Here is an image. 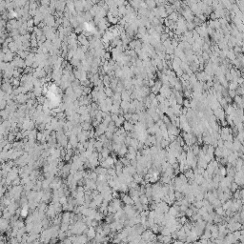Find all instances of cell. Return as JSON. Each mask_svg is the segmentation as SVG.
Wrapping results in <instances>:
<instances>
[{"label":"cell","instance_id":"6da1fadb","mask_svg":"<svg viewBox=\"0 0 244 244\" xmlns=\"http://www.w3.org/2000/svg\"><path fill=\"white\" fill-rule=\"evenodd\" d=\"M214 115H215V117L217 118L218 120H224V117H225V112L221 108H216V109L214 110Z\"/></svg>","mask_w":244,"mask_h":244},{"label":"cell","instance_id":"7a4b0ae2","mask_svg":"<svg viewBox=\"0 0 244 244\" xmlns=\"http://www.w3.org/2000/svg\"><path fill=\"white\" fill-rule=\"evenodd\" d=\"M96 234H97V233H96V230H95V227H93V226H90L86 233V235H87V236H88V239H89V240H93V239L95 238Z\"/></svg>","mask_w":244,"mask_h":244},{"label":"cell","instance_id":"3957f363","mask_svg":"<svg viewBox=\"0 0 244 244\" xmlns=\"http://www.w3.org/2000/svg\"><path fill=\"white\" fill-rule=\"evenodd\" d=\"M122 199V202H123L125 205H134L135 202H134V199L132 198V196L129 195V194H125V195L121 197Z\"/></svg>","mask_w":244,"mask_h":244},{"label":"cell","instance_id":"277c9868","mask_svg":"<svg viewBox=\"0 0 244 244\" xmlns=\"http://www.w3.org/2000/svg\"><path fill=\"white\" fill-rule=\"evenodd\" d=\"M241 146H242V143H241L240 141L238 140L236 137L234 138V140H233V151H236V152H238V151L240 150Z\"/></svg>","mask_w":244,"mask_h":244},{"label":"cell","instance_id":"5b68a950","mask_svg":"<svg viewBox=\"0 0 244 244\" xmlns=\"http://www.w3.org/2000/svg\"><path fill=\"white\" fill-rule=\"evenodd\" d=\"M134 126H135V124H133L131 121L125 120V122L123 123V128L126 130L127 132H133L134 131Z\"/></svg>","mask_w":244,"mask_h":244},{"label":"cell","instance_id":"8992f818","mask_svg":"<svg viewBox=\"0 0 244 244\" xmlns=\"http://www.w3.org/2000/svg\"><path fill=\"white\" fill-rule=\"evenodd\" d=\"M70 221H71V212L65 211V213L62 215V222L70 224Z\"/></svg>","mask_w":244,"mask_h":244},{"label":"cell","instance_id":"52a82bcc","mask_svg":"<svg viewBox=\"0 0 244 244\" xmlns=\"http://www.w3.org/2000/svg\"><path fill=\"white\" fill-rule=\"evenodd\" d=\"M93 200L95 201V203L97 204V206L99 207V206H100V205H101V204H102V202H103V200H104V196H103V195H101L100 193H99V194H98L97 195H95V197H94V199H93Z\"/></svg>","mask_w":244,"mask_h":244},{"label":"cell","instance_id":"ba28073f","mask_svg":"<svg viewBox=\"0 0 244 244\" xmlns=\"http://www.w3.org/2000/svg\"><path fill=\"white\" fill-rule=\"evenodd\" d=\"M127 153H128V147H127V145L123 144V145H122V147L120 148V150H119V152L117 153L118 156H119V157H123V156H125V155H126Z\"/></svg>","mask_w":244,"mask_h":244},{"label":"cell","instance_id":"9c48e42d","mask_svg":"<svg viewBox=\"0 0 244 244\" xmlns=\"http://www.w3.org/2000/svg\"><path fill=\"white\" fill-rule=\"evenodd\" d=\"M80 125H81V127H82V129L85 130V131H90L91 129L94 128V127H93V124L91 123V122H87V121L80 123Z\"/></svg>","mask_w":244,"mask_h":244},{"label":"cell","instance_id":"30bf717a","mask_svg":"<svg viewBox=\"0 0 244 244\" xmlns=\"http://www.w3.org/2000/svg\"><path fill=\"white\" fill-rule=\"evenodd\" d=\"M125 122V118H124L123 115H119V117L117 118V120L115 121V126L117 128H120V127L123 126V123Z\"/></svg>","mask_w":244,"mask_h":244},{"label":"cell","instance_id":"8fae6325","mask_svg":"<svg viewBox=\"0 0 244 244\" xmlns=\"http://www.w3.org/2000/svg\"><path fill=\"white\" fill-rule=\"evenodd\" d=\"M52 183V180H50L48 178H45L42 180V189L43 190H47L50 189V185Z\"/></svg>","mask_w":244,"mask_h":244},{"label":"cell","instance_id":"7c38bea8","mask_svg":"<svg viewBox=\"0 0 244 244\" xmlns=\"http://www.w3.org/2000/svg\"><path fill=\"white\" fill-rule=\"evenodd\" d=\"M117 127L115 126V121H111L109 123V125H108V131H110V132H112V133H114L115 134L116 131H117Z\"/></svg>","mask_w":244,"mask_h":244},{"label":"cell","instance_id":"4fadbf2b","mask_svg":"<svg viewBox=\"0 0 244 244\" xmlns=\"http://www.w3.org/2000/svg\"><path fill=\"white\" fill-rule=\"evenodd\" d=\"M191 148H192L194 154H195V155L197 156L198 154H199V152H200V150H201V148L199 147V144H198V143L194 144V145H192V146H191Z\"/></svg>","mask_w":244,"mask_h":244},{"label":"cell","instance_id":"5bb4252c","mask_svg":"<svg viewBox=\"0 0 244 244\" xmlns=\"http://www.w3.org/2000/svg\"><path fill=\"white\" fill-rule=\"evenodd\" d=\"M37 134H38V131L36 129L31 130V133H30V135H28V138H29V139H36Z\"/></svg>","mask_w":244,"mask_h":244},{"label":"cell","instance_id":"9a60e30c","mask_svg":"<svg viewBox=\"0 0 244 244\" xmlns=\"http://www.w3.org/2000/svg\"><path fill=\"white\" fill-rule=\"evenodd\" d=\"M138 144H139V140H138L137 138H132L131 143H130L129 146L134 147L135 150H137V151H138Z\"/></svg>","mask_w":244,"mask_h":244},{"label":"cell","instance_id":"2e32d148","mask_svg":"<svg viewBox=\"0 0 244 244\" xmlns=\"http://www.w3.org/2000/svg\"><path fill=\"white\" fill-rule=\"evenodd\" d=\"M101 154H102V155H103V157H108L109 155H111V151L109 150V148H107V147H103V149H102V151H101Z\"/></svg>","mask_w":244,"mask_h":244},{"label":"cell","instance_id":"e0dca14e","mask_svg":"<svg viewBox=\"0 0 244 244\" xmlns=\"http://www.w3.org/2000/svg\"><path fill=\"white\" fill-rule=\"evenodd\" d=\"M140 202L143 204V205L149 204V199H148V196H147L145 194H144V195H140Z\"/></svg>","mask_w":244,"mask_h":244},{"label":"cell","instance_id":"ac0fdd59","mask_svg":"<svg viewBox=\"0 0 244 244\" xmlns=\"http://www.w3.org/2000/svg\"><path fill=\"white\" fill-rule=\"evenodd\" d=\"M104 215H104L102 212H100V211H97V212H96V214H95V219H96V220H98V221H101L104 218Z\"/></svg>","mask_w":244,"mask_h":244},{"label":"cell","instance_id":"d6986e66","mask_svg":"<svg viewBox=\"0 0 244 244\" xmlns=\"http://www.w3.org/2000/svg\"><path fill=\"white\" fill-rule=\"evenodd\" d=\"M16 99H17V101L19 103H24V102L27 101V96L24 95H19L16 96Z\"/></svg>","mask_w":244,"mask_h":244},{"label":"cell","instance_id":"ffe728a7","mask_svg":"<svg viewBox=\"0 0 244 244\" xmlns=\"http://www.w3.org/2000/svg\"><path fill=\"white\" fill-rule=\"evenodd\" d=\"M238 184L235 182V181H233L232 184H231V186H230V190L232 191L233 193H235L236 190H238Z\"/></svg>","mask_w":244,"mask_h":244},{"label":"cell","instance_id":"44dd1931","mask_svg":"<svg viewBox=\"0 0 244 244\" xmlns=\"http://www.w3.org/2000/svg\"><path fill=\"white\" fill-rule=\"evenodd\" d=\"M12 186H18V185H21V177L20 176H17L15 180H12Z\"/></svg>","mask_w":244,"mask_h":244},{"label":"cell","instance_id":"7402d4cb","mask_svg":"<svg viewBox=\"0 0 244 244\" xmlns=\"http://www.w3.org/2000/svg\"><path fill=\"white\" fill-rule=\"evenodd\" d=\"M69 227H70V224L69 223H61L60 225V230L61 231H64V232H67L68 230H69Z\"/></svg>","mask_w":244,"mask_h":244},{"label":"cell","instance_id":"603a6c76","mask_svg":"<svg viewBox=\"0 0 244 244\" xmlns=\"http://www.w3.org/2000/svg\"><path fill=\"white\" fill-rule=\"evenodd\" d=\"M120 161L122 162V164H123L124 166H128V165H130L131 164V162H130V160L128 159V158L126 157V156H123V157H120Z\"/></svg>","mask_w":244,"mask_h":244},{"label":"cell","instance_id":"cb8c5ba5","mask_svg":"<svg viewBox=\"0 0 244 244\" xmlns=\"http://www.w3.org/2000/svg\"><path fill=\"white\" fill-rule=\"evenodd\" d=\"M194 213H195V212L193 211L192 208H191V207H189V208H188V209L186 210L185 214H186V216H187V217H189V218H190V217H191V216L193 215V214H194Z\"/></svg>","mask_w":244,"mask_h":244},{"label":"cell","instance_id":"d4e9b609","mask_svg":"<svg viewBox=\"0 0 244 244\" xmlns=\"http://www.w3.org/2000/svg\"><path fill=\"white\" fill-rule=\"evenodd\" d=\"M30 181H31V177L30 176H26V177H23L21 178V185H25V184L29 183Z\"/></svg>","mask_w":244,"mask_h":244},{"label":"cell","instance_id":"484cf974","mask_svg":"<svg viewBox=\"0 0 244 244\" xmlns=\"http://www.w3.org/2000/svg\"><path fill=\"white\" fill-rule=\"evenodd\" d=\"M105 135H106L107 138H108L109 140H113V138H114V133L110 132V131H107V132L105 133Z\"/></svg>","mask_w":244,"mask_h":244},{"label":"cell","instance_id":"4316f807","mask_svg":"<svg viewBox=\"0 0 244 244\" xmlns=\"http://www.w3.org/2000/svg\"><path fill=\"white\" fill-rule=\"evenodd\" d=\"M16 227H18V228H23V227H25V224H24V221L22 220H19L18 219L17 221H16V225H15Z\"/></svg>","mask_w":244,"mask_h":244},{"label":"cell","instance_id":"83f0119b","mask_svg":"<svg viewBox=\"0 0 244 244\" xmlns=\"http://www.w3.org/2000/svg\"><path fill=\"white\" fill-rule=\"evenodd\" d=\"M111 116H112V120H113V121H115V122L116 120H117V118L119 117L118 114H112V115H111Z\"/></svg>","mask_w":244,"mask_h":244},{"label":"cell","instance_id":"f1b7e54d","mask_svg":"<svg viewBox=\"0 0 244 244\" xmlns=\"http://www.w3.org/2000/svg\"><path fill=\"white\" fill-rule=\"evenodd\" d=\"M105 94H106L108 96H112V95H113L112 90L110 89V88H107V89L105 90Z\"/></svg>","mask_w":244,"mask_h":244},{"label":"cell","instance_id":"f546056e","mask_svg":"<svg viewBox=\"0 0 244 244\" xmlns=\"http://www.w3.org/2000/svg\"><path fill=\"white\" fill-rule=\"evenodd\" d=\"M242 228L244 229V221H243V223H242Z\"/></svg>","mask_w":244,"mask_h":244}]
</instances>
